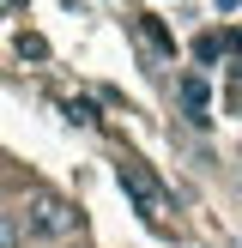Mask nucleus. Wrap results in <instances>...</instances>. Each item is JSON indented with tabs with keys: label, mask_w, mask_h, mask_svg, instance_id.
<instances>
[{
	"label": "nucleus",
	"mask_w": 242,
	"mask_h": 248,
	"mask_svg": "<svg viewBox=\"0 0 242 248\" xmlns=\"http://www.w3.org/2000/svg\"><path fill=\"white\" fill-rule=\"evenodd\" d=\"M121 188H127V194H139V200L151 206V212H164V188H157V182L145 176L139 164H121Z\"/></svg>",
	"instance_id": "nucleus-2"
},
{
	"label": "nucleus",
	"mask_w": 242,
	"mask_h": 248,
	"mask_svg": "<svg viewBox=\"0 0 242 248\" xmlns=\"http://www.w3.org/2000/svg\"><path fill=\"white\" fill-rule=\"evenodd\" d=\"M0 248H24V230H18V212H0Z\"/></svg>",
	"instance_id": "nucleus-4"
},
{
	"label": "nucleus",
	"mask_w": 242,
	"mask_h": 248,
	"mask_svg": "<svg viewBox=\"0 0 242 248\" xmlns=\"http://www.w3.org/2000/svg\"><path fill=\"white\" fill-rule=\"evenodd\" d=\"M176 91H182V109H188L194 121H206V109H212V91H206V79H194V73H188Z\"/></svg>",
	"instance_id": "nucleus-3"
},
{
	"label": "nucleus",
	"mask_w": 242,
	"mask_h": 248,
	"mask_svg": "<svg viewBox=\"0 0 242 248\" xmlns=\"http://www.w3.org/2000/svg\"><path fill=\"white\" fill-rule=\"evenodd\" d=\"M18 230H24V242H60V236H73L79 230V212H73L67 200H30L24 206V218H18Z\"/></svg>",
	"instance_id": "nucleus-1"
}]
</instances>
